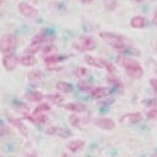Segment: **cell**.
<instances>
[{
	"instance_id": "35",
	"label": "cell",
	"mask_w": 157,
	"mask_h": 157,
	"mask_svg": "<svg viewBox=\"0 0 157 157\" xmlns=\"http://www.w3.org/2000/svg\"><path fill=\"white\" fill-rule=\"evenodd\" d=\"M2 3H3V0H0V4H2Z\"/></svg>"
},
{
	"instance_id": "30",
	"label": "cell",
	"mask_w": 157,
	"mask_h": 157,
	"mask_svg": "<svg viewBox=\"0 0 157 157\" xmlns=\"http://www.w3.org/2000/svg\"><path fill=\"white\" fill-rule=\"evenodd\" d=\"M150 86H151V87H152V88H153V91L155 92V93H156V91H157L156 79H155V78H152V79H150Z\"/></svg>"
},
{
	"instance_id": "19",
	"label": "cell",
	"mask_w": 157,
	"mask_h": 157,
	"mask_svg": "<svg viewBox=\"0 0 157 157\" xmlns=\"http://www.w3.org/2000/svg\"><path fill=\"white\" fill-rule=\"evenodd\" d=\"M28 79L33 83H38L43 79V73L38 70H33L28 73Z\"/></svg>"
},
{
	"instance_id": "26",
	"label": "cell",
	"mask_w": 157,
	"mask_h": 157,
	"mask_svg": "<svg viewBox=\"0 0 157 157\" xmlns=\"http://www.w3.org/2000/svg\"><path fill=\"white\" fill-rule=\"evenodd\" d=\"M88 69H86L84 67H78L74 71V75L77 76V77H79V78H82V77H85L88 74Z\"/></svg>"
},
{
	"instance_id": "21",
	"label": "cell",
	"mask_w": 157,
	"mask_h": 157,
	"mask_svg": "<svg viewBox=\"0 0 157 157\" xmlns=\"http://www.w3.org/2000/svg\"><path fill=\"white\" fill-rule=\"evenodd\" d=\"M50 110V106L48 105L46 103H43L37 106V108L34 110L33 113V116H36V115H40V114H44V112H47Z\"/></svg>"
},
{
	"instance_id": "7",
	"label": "cell",
	"mask_w": 157,
	"mask_h": 157,
	"mask_svg": "<svg viewBox=\"0 0 157 157\" xmlns=\"http://www.w3.org/2000/svg\"><path fill=\"white\" fill-rule=\"evenodd\" d=\"M46 134L50 136H58L62 139H66L70 136V132L64 128L58 126H52L46 129Z\"/></svg>"
},
{
	"instance_id": "1",
	"label": "cell",
	"mask_w": 157,
	"mask_h": 157,
	"mask_svg": "<svg viewBox=\"0 0 157 157\" xmlns=\"http://www.w3.org/2000/svg\"><path fill=\"white\" fill-rule=\"evenodd\" d=\"M117 64L126 69L128 76L135 79H140L144 76V69L137 60L123 56H118L117 59Z\"/></svg>"
},
{
	"instance_id": "25",
	"label": "cell",
	"mask_w": 157,
	"mask_h": 157,
	"mask_svg": "<svg viewBox=\"0 0 157 157\" xmlns=\"http://www.w3.org/2000/svg\"><path fill=\"white\" fill-rule=\"evenodd\" d=\"M41 48V45H35V44H30V46L26 49L27 55H33L39 51Z\"/></svg>"
},
{
	"instance_id": "13",
	"label": "cell",
	"mask_w": 157,
	"mask_h": 157,
	"mask_svg": "<svg viewBox=\"0 0 157 157\" xmlns=\"http://www.w3.org/2000/svg\"><path fill=\"white\" fill-rule=\"evenodd\" d=\"M85 145V142L82 139H75V140H71V142L67 144V148L68 150L72 152V153H77L79 150H81L83 146Z\"/></svg>"
},
{
	"instance_id": "10",
	"label": "cell",
	"mask_w": 157,
	"mask_h": 157,
	"mask_svg": "<svg viewBox=\"0 0 157 157\" xmlns=\"http://www.w3.org/2000/svg\"><path fill=\"white\" fill-rule=\"evenodd\" d=\"M79 45L81 48H82L84 51H93L96 48V43L94 40V38L87 36L81 37Z\"/></svg>"
},
{
	"instance_id": "32",
	"label": "cell",
	"mask_w": 157,
	"mask_h": 157,
	"mask_svg": "<svg viewBox=\"0 0 157 157\" xmlns=\"http://www.w3.org/2000/svg\"><path fill=\"white\" fill-rule=\"evenodd\" d=\"M61 157H75V156H73V155H71V154L66 153V152H65V153L62 154Z\"/></svg>"
},
{
	"instance_id": "20",
	"label": "cell",
	"mask_w": 157,
	"mask_h": 157,
	"mask_svg": "<svg viewBox=\"0 0 157 157\" xmlns=\"http://www.w3.org/2000/svg\"><path fill=\"white\" fill-rule=\"evenodd\" d=\"M26 98L31 102H40L41 100L44 99V95L40 92L34 91L27 94L26 95Z\"/></svg>"
},
{
	"instance_id": "4",
	"label": "cell",
	"mask_w": 157,
	"mask_h": 157,
	"mask_svg": "<svg viewBox=\"0 0 157 157\" xmlns=\"http://www.w3.org/2000/svg\"><path fill=\"white\" fill-rule=\"evenodd\" d=\"M18 10L24 17L27 19H34L38 15L37 9L25 2H21L18 4Z\"/></svg>"
},
{
	"instance_id": "24",
	"label": "cell",
	"mask_w": 157,
	"mask_h": 157,
	"mask_svg": "<svg viewBox=\"0 0 157 157\" xmlns=\"http://www.w3.org/2000/svg\"><path fill=\"white\" fill-rule=\"evenodd\" d=\"M59 61V57L56 55H47L44 58V62L47 65H55Z\"/></svg>"
},
{
	"instance_id": "29",
	"label": "cell",
	"mask_w": 157,
	"mask_h": 157,
	"mask_svg": "<svg viewBox=\"0 0 157 157\" xmlns=\"http://www.w3.org/2000/svg\"><path fill=\"white\" fill-rule=\"evenodd\" d=\"M156 109H152L151 110H150V112L148 113V118L149 119H152V120H155L156 118Z\"/></svg>"
},
{
	"instance_id": "36",
	"label": "cell",
	"mask_w": 157,
	"mask_h": 157,
	"mask_svg": "<svg viewBox=\"0 0 157 157\" xmlns=\"http://www.w3.org/2000/svg\"><path fill=\"white\" fill-rule=\"evenodd\" d=\"M0 157H3V156H1V155H0Z\"/></svg>"
},
{
	"instance_id": "27",
	"label": "cell",
	"mask_w": 157,
	"mask_h": 157,
	"mask_svg": "<svg viewBox=\"0 0 157 157\" xmlns=\"http://www.w3.org/2000/svg\"><path fill=\"white\" fill-rule=\"evenodd\" d=\"M102 64H103V68L106 69V71L110 73H113L114 71H116L115 66L109 61H107L105 59H102Z\"/></svg>"
},
{
	"instance_id": "17",
	"label": "cell",
	"mask_w": 157,
	"mask_h": 157,
	"mask_svg": "<svg viewBox=\"0 0 157 157\" xmlns=\"http://www.w3.org/2000/svg\"><path fill=\"white\" fill-rule=\"evenodd\" d=\"M55 88L58 91L62 92V93H65V94H68V93L73 91V86L69 82H64V81L58 82L55 85Z\"/></svg>"
},
{
	"instance_id": "2",
	"label": "cell",
	"mask_w": 157,
	"mask_h": 157,
	"mask_svg": "<svg viewBox=\"0 0 157 157\" xmlns=\"http://www.w3.org/2000/svg\"><path fill=\"white\" fill-rule=\"evenodd\" d=\"M18 44L17 37L11 34H4L0 38V52L4 55H9L15 49Z\"/></svg>"
},
{
	"instance_id": "22",
	"label": "cell",
	"mask_w": 157,
	"mask_h": 157,
	"mask_svg": "<svg viewBox=\"0 0 157 157\" xmlns=\"http://www.w3.org/2000/svg\"><path fill=\"white\" fill-rule=\"evenodd\" d=\"M47 99L54 105H59L63 102V97L61 95L57 94H48L47 95Z\"/></svg>"
},
{
	"instance_id": "11",
	"label": "cell",
	"mask_w": 157,
	"mask_h": 157,
	"mask_svg": "<svg viewBox=\"0 0 157 157\" xmlns=\"http://www.w3.org/2000/svg\"><path fill=\"white\" fill-rule=\"evenodd\" d=\"M69 121L75 128H81L88 122V118L86 117H80L77 114H73L69 117Z\"/></svg>"
},
{
	"instance_id": "31",
	"label": "cell",
	"mask_w": 157,
	"mask_h": 157,
	"mask_svg": "<svg viewBox=\"0 0 157 157\" xmlns=\"http://www.w3.org/2000/svg\"><path fill=\"white\" fill-rule=\"evenodd\" d=\"M55 48V47H54V46H52V45H50V46H48V47H46L45 48H44V54H49V53H51L54 49Z\"/></svg>"
},
{
	"instance_id": "16",
	"label": "cell",
	"mask_w": 157,
	"mask_h": 157,
	"mask_svg": "<svg viewBox=\"0 0 157 157\" xmlns=\"http://www.w3.org/2000/svg\"><path fill=\"white\" fill-rule=\"evenodd\" d=\"M18 61L20 64L23 66L26 67H31L33 66L36 64V59L31 55H25L21 56V58L19 59Z\"/></svg>"
},
{
	"instance_id": "33",
	"label": "cell",
	"mask_w": 157,
	"mask_h": 157,
	"mask_svg": "<svg viewBox=\"0 0 157 157\" xmlns=\"http://www.w3.org/2000/svg\"><path fill=\"white\" fill-rule=\"evenodd\" d=\"M80 1L82 2V4H90V3H91L93 0H80Z\"/></svg>"
},
{
	"instance_id": "12",
	"label": "cell",
	"mask_w": 157,
	"mask_h": 157,
	"mask_svg": "<svg viewBox=\"0 0 157 157\" xmlns=\"http://www.w3.org/2000/svg\"><path fill=\"white\" fill-rule=\"evenodd\" d=\"M63 108H65L66 110H71L72 112L76 113H82L84 112L87 107L83 104H78V103H68L63 105Z\"/></svg>"
},
{
	"instance_id": "3",
	"label": "cell",
	"mask_w": 157,
	"mask_h": 157,
	"mask_svg": "<svg viewBox=\"0 0 157 157\" xmlns=\"http://www.w3.org/2000/svg\"><path fill=\"white\" fill-rule=\"evenodd\" d=\"M99 36L105 43H107L115 49L121 50L125 48L124 40H123L122 37H121L119 35H117V34L112 33L105 32V33H100Z\"/></svg>"
},
{
	"instance_id": "23",
	"label": "cell",
	"mask_w": 157,
	"mask_h": 157,
	"mask_svg": "<svg viewBox=\"0 0 157 157\" xmlns=\"http://www.w3.org/2000/svg\"><path fill=\"white\" fill-rule=\"evenodd\" d=\"M45 39V35L44 33H37L34 37L32 38L31 44H35V45H41L44 43Z\"/></svg>"
},
{
	"instance_id": "14",
	"label": "cell",
	"mask_w": 157,
	"mask_h": 157,
	"mask_svg": "<svg viewBox=\"0 0 157 157\" xmlns=\"http://www.w3.org/2000/svg\"><path fill=\"white\" fill-rule=\"evenodd\" d=\"M130 24H131L132 27L136 28V29L144 28L146 26V19L141 15H137V16H134L133 18H132Z\"/></svg>"
},
{
	"instance_id": "8",
	"label": "cell",
	"mask_w": 157,
	"mask_h": 157,
	"mask_svg": "<svg viewBox=\"0 0 157 157\" xmlns=\"http://www.w3.org/2000/svg\"><path fill=\"white\" fill-rule=\"evenodd\" d=\"M3 66L5 69L9 71H12L15 69V67L18 64V59L15 57L14 55H5L2 60Z\"/></svg>"
},
{
	"instance_id": "9",
	"label": "cell",
	"mask_w": 157,
	"mask_h": 157,
	"mask_svg": "<svg viewBox=\"0 0 157 157\" xmlns=\"http://www.w3.org/2000/svg\"><path fill=\"white\" fill-rule=\"evenodd\" d=\"M95 124L99 128L104 129V130H107V131L112 130L116 127L115 121L111 118H107V117L97 119L95 121Z\"/></svg>"
},
{
	"instance_id": "28",
	"label": "cell",
	"mask_w": 157,
	"mask_h": 157,
	"mask_svg": "<svg viewBox=\"0 0 157 157\" xmlns=\"http://www.w3.org/2000/svg\"><path fill=\"white\" fill-rule=\"evenodd\" d=\"M79 88L83 90V91H87V90H90L92 88V87L90 85H88V83L85 82H79Z\"/></svg>"
},
{
	"instance_id": "6",
	"label": "cell",
	"mask_w": 157,
	"mask_h": 157,
	"mask_svg": "<svg viewBox=\"0 0 157 157\" xmlns=\"http://www.w3.org/2000/svg\"><path fill=\"white\" fill-rule=\"evenodd\" d=\"M7 118L9 121L18 130L19 132L22 136H24L25 138L28 137V130H27L26 126L23 124V122H22L21 121L18 119V118H15V117H12L10 115H7Z\"/></svg>"
},
{
	"instance_id": "34",
	"label": "cell",
	"mask_w": 157,
	"mask_h": 157,
	"mask_svg": "<svg viewBox=\"0 0 157 157\" xmlns=\"http://www.w3.org/2000/svg\"><path fill=\"white\" fill-rule=\"evenodd\" d=\"M132 1H134V2H136V3H142V2H144V0H132Z\"/></svg>"
},
{
	"instance_id": "15",
	"label": "cell",
	"mask_w": 157,
	"mask_h": 157,
	"mask_svg": "<svg viewBox=\"0 0 157 157\" xmlns=\"http://www.w3.org/2000/svg\"><path fill=\"white\" fill-rule=\"evenodd\" d=\"M84 59L87 64H88L89 66L95 67V68H99V69H102L103 64L102 59L99 58H95L92 55H85Z\"/></svg>"
},
{
	"instance_id": "5",
	"label": "cell",
	"mask_w": 157,
	"mask_h": 157,
	"mask_svg": "<svg viewBox=\"0 0 157 157\" xmlns=\"http://www.w3.org/2000/svg\"><path fill=\"white\" fill-rule=\"evenodd\" d=\"M143 119L142 114L139 112H132V113H127L123 115L121 117L120 123L123 124H135L139 123V121H141Z\"/></svg>"
},
{
	"instance_id": "18",
	"label": "cell",
	"mask_w": 157,
	"mask_h": 157,
	"mask_svg": "<svg viewBox=\"0 0 157 157\" xmlns=\"http://www.w3.org/2000/svg\"><path fill=\"white\" fill-rule=\"evenodd\" d=\"M109 94V90L108 88H104V87H98V88H94L91 92L92 97L94 99H101L105 97L106 95Z\"/></svg>"
}]
</instances>
